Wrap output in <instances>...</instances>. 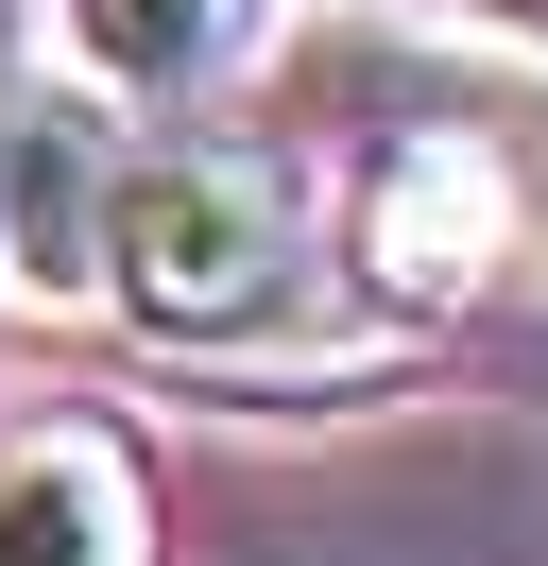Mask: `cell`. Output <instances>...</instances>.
Returning a JSON list of instances; mask_svg holds the SVG:
<instances>
[{
	"mask_svg": "<svg viewBox=\"0 0 548 566\" xmlns=\"http://www.w3.org/2000/svg\"><path fill=\"white\" fill-rule=\"evenodd\" d=\"M0 172H18V275L86 292L103 275V138L86 120H0Z\"/></svg>",
	"mask_w": 548,
	"mask_h": 566,
	"instance_id": "5b68a950",
	"label": "cell"
},
{
	"mask_svg": "<svg viewBox=\"0 0 548 566\" xmlns=\"http://www.w3.org/2000/svg\"><path fill=\"white\" fill-rule=\"evenodd\" d=\"M52 35L103 104H189L274 35V0H52Z\"/></svg>",
	"mask_w": 548,
	"mask_h": 566,
	"instance_id": "277c9868",
	"label": "cell"
},
{
	"mask_svg": "<svg viewBox=\"0 0 548 566\" xmlns=\"http://www.w3.org/2000/svg\"><path fill=\"white\" fill-rule=\"evenodd\" d=\"M0 566H155L137 463L103 429H18L0 447Z\"/></svg>",
	"mask_w": 548,
	"mask_h": 566,
	"instance_id": "3957f363",
	"label": "cell"
},
{
	"mask_svg": "<svg viewBox=\"0 0 548 566\" xmlns=\"http://www.w3.org/2000/svg\"><path fill=\"white\" fill-rule=\"evenodd\" d=\"M342 241H360V292H377V310H479V292L531 258L514 138H479V120H411V138H377Z\"/></svg>",
	"mask_w": 548,
	"mask_h": 566,
	"instance_id": "7a4b0ae2",
	"label": "cell"
},
{
	"mask_svg": "<svg viewBox=\"0 0 548 566\" xmlns=\"http://www.w3.org/2000/svg\"><path fill=\"white\" fill-rule=\"evenodd\" d=\"M103 292L171 344H223L292 292V172L274 155H137L103 189Z\"/></svg>",
	"mask_w": 548,
	"mask_h": 566,
	"instance_id": "6da1fadb",
	"label": "cell"
}]
</instances>
